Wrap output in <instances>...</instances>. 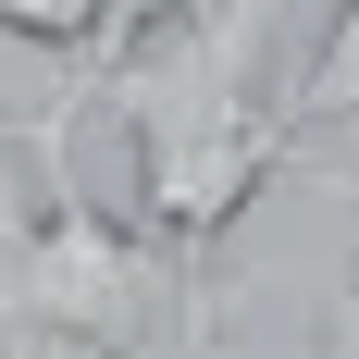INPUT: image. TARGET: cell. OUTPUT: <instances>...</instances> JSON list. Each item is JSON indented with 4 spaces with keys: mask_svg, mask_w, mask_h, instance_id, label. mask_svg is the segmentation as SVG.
<instances>
[{
    "mask_svg": "<svg viewBox=\"0 0 359 359\" xmlns=\"http://www.w3.org/2000/svg\"><path fill=\"white\" fill-rule=\"evenodd\" d=\"M260 25H273V0H174L137 50L74 74V100H111V124L137 137V223L174 260L223 248L236 211L297 161V124L248 87Z\"/></svg>",
    "mask_w": 359,
    "mask_h": 359,
    "instance_id": "1",
    "label": "cell"
},
{
    "mask_svg": "<svg viewBox=\"0 0 359 359\" xmlns=\"http://www.w3.org/2000/svg\"><path fill=\"white\" fill-rule=\"evenodd\" d=\"M37 161H50V198L37 211L0 198V323H87L111 347H149V323H174L186 297V260L74 186V100L37 124Z\"/></svg>",
    "mask_w": 359,
    "mask_h": 359,
    "instance_id": "2",
    "label": "cell"
},
{
    "mask_svg": "<svg viewBox=\"0 0 359 359\" xmlns=\"http://www.w3.org/2000/svg\"><path fill=\"white\" fill-rule=\"evenodd\" d=\"M310 137V124H359V0H334V25H323V50H310V74H297L285 100H273Z\"/></svg>",
    "mask_w": 359,
    "mask_h": 359,
    "instance_id": "3",
    "label": "cell"
},
{
    "mask_svg": "<svg viewBox=\"0 0 359 359\" xmlns=\"http://www.w3.org/2000/svg\"><path fill=\"white\" fill-rule=\"evenodd\" d=\"M0 37H25V50H62V62H87V37H100V0H0Z\"/></svg>",
    "mask_w": 359,
    "mask_h": 359,
    "instance_id": "4",
    "label": "cell"
},
{
    "mask_svg": "<svg viewBox=\"0 0 359 359\" xmlns=\"http://www.w3.org/2000/svg\"><path fill=\"white\" fill-rule=\"evenodd\" d=\"M0 359H137V347H111L87 323H0Z\"/></svg>",
    "mask_w": 359,
    "mask_h": 359,
    "instance_id": "5",
    "label": "cell"
},
{
    "mask_svg": "<svg viewBox=\"0 0 359 359\" xmlns=\"http://www.w3.org/2000/svg\"><path fill=\"white\" fill-rule=\"evenodd\" d=\"M161 13H174V0H100V37H87V62H74V74H100L111 50H137V37L161 25Z\"/></svg>",
    "mask_w": 359,
    "mask_h": 359,
    "instance_id": "6",
    "label": "cell"
},
{
    "mask_svg": "<svg viewBox=\"0 0 359 359\" xmlns=\"http://www.w3.org/2000/svg\"><path fill=\"white\" fill-rule=\"evenodd\" d=\"M323 359H359V285H347V310H334V334H323Z\"/></svg>",
    "mask_w": 359,
    "mask_h": 359,
    "instance_id": "7",
    "label": "cell"
},
{
    "mask_svg": "<svg viewBox=\"0 0 359 359\" xmlns=\"http://www.w3.org/2000/svg\"><path fill=\"white\" fill-rule=\"evenodd\" d=\"M323 198H347V223H359V174H323Z\"/></svg>",
    "mask_w": 359,
    "mask_h": 359,
    "instance_id": "8",
    "label": "cell"
},
{
    "mask_svg": "<svg viewBox=\"0 0 359 359\" xmlns=\"http://www.w3.org/2000/svg\"><path fill=\"white\" fill-rule=\"evenodd\" d=\"M0 149H37V124H13V111H0Z\"/></svg>",
    "mask_w": 359,
    "mask_h": 359,
    "instance_id": "9",
    "label": "cell"
}]
</instances>
